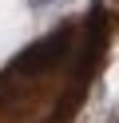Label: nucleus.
<instances>
[{"instance_id": "f257e3e1", "label": "nucleus", "mask_w": 119, "mask_h": 123, "mask_svg": "<svg viewBox=\"0 0 119 123\" xmlns=\"http://www.w3.org/2000/svg\"><path fill=\"white\" fill-rule=\"evenodd\" d=\"M32 4H44V0H32Z\"/></svg>"}]
</instances>
